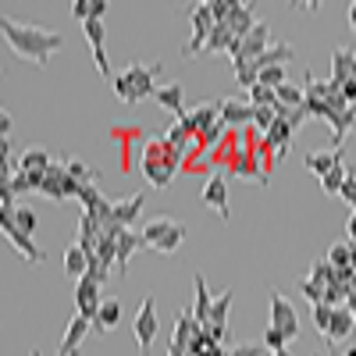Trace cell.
<instances>
[{"label": "cell", "mask_w": 356, "mask_h": 356, "mask_svg": "<svg viewBox=\"0 0 356 356\" xmlns=\"http://www.w3.org/2000/svg\"><path fill=\"white\" fill-rule=\"evenodd\" d=\"M0 29H4V40L11 43V50L25 57V61H33L36 68H47L50 57L65 47V33H54V29H43V25H25L8 15L0 22Z\"/></svg>", "instance_id": "6da1fadb"}, {"label": "cell", "mask_w": 356, "mask_h": 356, "mask_svg": "<svg viewBox=\"0 0 356 356\" xmlns=\"http://www.w3.org/2000/svg\"><path fill=\"white\" fill-rule=\"evenodd\" d=\"M164 72V65L157 61V65H143V61H132L122 75H114L111 79V86H114V93H118V100L122 104H129V107H136V104H143L146 97H157V86H154V79Z\"/></svg>", "instance_id": "7a4b0ae2"}, {"label": "cell", "mask_w": 356, "mask_h": 356, "mask_svg": "<svg viewBox=\"0 0 356 356\" xmlns=\"http://www.w3.org/2000/svg\"><path fill=\"white\" fill-rule=\"evenodd\" d=\"M178 164H182V154L175 150V146L161 139H150L143 146V175H146V182H150L154 189H168L171 186V178L178 175Z\"/></svg>", "instance_id": "3957f363"}, {"label": "cell", "mask_w": 356, "mask_h": 356, "mask_svg": "<svg viewBox=\"0 0 356 356\" xmlns=\"http://www.w3.org/2000/svg\"><path fill=\"white\" fill-rule=\"evenodd\" d=\"M186 239H189V228H186L182 221L168 218V214L150 218V221H146V228H143V243L150 246V250H157V253H164V257L175 253Z\"/></svg>", "instance_id": "277c9868"}, {"label": "cell", "mask_w": 356, "mask_h": 356, "mask_svg": "<svg viewBox=\"0 0 356 356\" xmlns=\"http://www.w3.org/2000/svg\"><path fill=\"white\" fill-rule=\"evenodd\" d=\"M15 211L18 207H0V228H4V235H8V243L25 257V260H33V264H43L47 260V253L36 246V239L33 235H25L18 225H15Z\"/></svg>", "instance_id": "5b68a950"}, {"label": "cell", "mask_w": 356, "mask_h": 356, "mask_svg": "<svg viewBox=\"0 0 356 356\" xmlns=\"http://www.w3.org/2000/svg\"><path fill=\"white\" fill-rule=\"evenodd\" d=\"M161 332V321H157V303L154 296H146L139 303V314H136V346H139V356H150V346Z\"/></svg>", "instance_id": "8992f818"}, {"label": "cell", "mask_w": 356, "mask_h": 356, "mask_svg": "<svg viewBox=\"0 0 356 356\" xmlns=\"http://www.w3.org/2000/svg\"><path fill=\"white\" fill-rule=\"evenodd\" d=\"M193 40H189V47L182 50L186 57H196L200 50H207V40H211V33H214V15H211V4H196L193 8Z\"/></svg>", "instance_id": "52a82bcc"}, {"label": "cell", "mask_w": 356, "mask_h": 356, "mask_svg": "<svg viewBox=\"0 0 356 356\" xmlns=\"http://www.w3.org/2000/svg\"><path fill=\"white\" fill-rule=\"evenodd\" d=\"M221 107V122L228 132H243L246 125H253V118H257V107L250 100H232V97H221L218 100Z\"/></svg>", "instance_id": "ba28073f"}, {"label": "cell", "mask_w": 356, "mask_h": 356, "mask_svg": "<svg viewBox=\"0 0 356 356\" xmlns=\"http://www.w3.org/2000/svg\"><path fill=\"white\" fill-rule=\"evenodd\" d=\"M271 324L289 339V342H296L300 339V317H296V307L285 300L282 292H271Z\"/></svg>", "instance_id": "9c48e42d"}, {"label": "cell", "mask_w": 356, "mask_h": 356, "mask_svg": "<svg viewBox=\"0 0 356 356\" xmlns=\"http://www.w3.org/2000/svg\"><path fill=\"white\" fill-rule=\"evenodd\" d=\"M75 307H79V317L97 321L104 300H100V282H97L93 275H82V278H79V285H75Z\"/></svg>", "instance_id": "30bf717a"}, {"label": "cell", "mask_w": 356, "mask_h": 356, "mask_svg": "<svg viewBox=\"0 0 356 356\" xmlns=\"http://www.w3.org/2000/svg\"><path fill=\"white\" fill-rule=\"evenodd\" d=\"M200 200H203V207L218 211V214H221V221H228V218H232V211H228V178H225V175H211V178H207Z\"/></svg>", "instance_id": "8fae6325"}, {"label": "cell", "mask_w": 356, "mask_h": 356, "mask_svg": "<svg viewBox=\"0 0 356 356\" xmlns=\"http://www.w3.org/2000/svg\"><path fill=\"white\" fill-rule=\"evenodd\" d=\"M228 175H235V178H250V182H264V186H267V175L260 171L253 150H239V146H235V150L228 154Z\"/></svg>", "instance_id": "7c38bea8"}, {"label": "cell", "mask_w": 356, "mask_h": 356, "mask_svg": "<svg viewBox=\"0 0 356 356\" xmlns=\"http://www.w3.org/2000/svg\"><path fill=\"white\" fill-rule=\"evenodd\" d=\"M93 332V321H86V317H72L68 321V328H65V339H61V346H57V356H79V349H82V342H86V335Z\"/></svg>", "instance_id": "4fadbf2b"}, {"label": "cell", "mask_w": 356, "mask_h": 356, "mask_svg": "<svg viewBox=\"0 0 356 356\" xmlns=\"http://www.w3.org/2000/svg\"><path fill=\"white\" fill-rule=\"evenodd\" d=\"M65 186H68V164H65V161H61V164L54 161V164L47 168V178H43V189H40V193H43L47 200H54V203H61V200H68Z\"/></svg>", "instance_id": "5bb4252c"}, {"label": "cell", "mask_w": 356, "mask_h": 356, "mask_svg": "<svg viewBox=\"0 0 356 356\" xmlns=\"http://www.w3.org/2000/svg\"><path fill=\"white\" fill-rule=\"evenodd\" d=\"M186 122H189V129L196 132V136H203L207 129H214V125H221V107H218V100L214 104H196V111H186Z\"/></svg>", "instance_id": "9a60e30c"}, {"label": "cell", "mask_w": 356, "mask_h": 356, "mask_svg": "<svg viewBox=\"0 0 356 356\" xmlns=\"http://www.w3.org/2000/svg\"><path fill=\"white\" fill-rule=\"evenodd\" d=\"M342 161H346V157H342V146H335V150H310V154L303 157L307 171H310V175H317V178H324L328 171H335Z\"/></svg>", "instance_id": "2e32d148"}, {"label": "cell", "mask_w": 356, "mask_h": 356, "mask_svg": "<svg viewBox=\"0 0 356 356\" xmlns=\"http://www.w3.org/2000/svg\"><path fill=\"white\" fill-rule=\"evenodd\" d=\"M196 332H200V324H196V317H193V307L178 310V321H175V335H171V346H175V349H182V353L189 356V342L196 339Z\"/></svg>", "instance_id": "e0dca14e"}, {"label": "cell", "mask_w": 356, "mask_h": 356, "mask_svg": "<svg viewBox=\"0 0 356 356\" xmlns=\"http://www.w3.org/2000/svg\"><path fill=\"white\" fill-rule=\"evenodd\" d=\"M356 332V317L349 307H335V317H332V328L328 335H324V342L328 346H339V342H349V335Z\"/></svg>", "instance_id": "ac0fdd59"}, {"label": "cell", "mask_w": 356, "mask_h": 356, "mask_svg": "<svg viewBox=\"0 0 356 356\" xmlns=\"http://www.w3.org/2000/svg\"><path fill=\"white\" fill-rule=\"evenodd\" d=\"M292 139H296V129H292V125L285 122V118H278V122L271 125V132L264 136V143H267V146H271V150H275V157H278V161H282V157H285V154L292 150Z\"/></svg>", "instance_id": "d6986e66"}, {"label": "cell", "mask_w": 356, "mask_h": 356, "mask_svg": "<svg viewBox=\"0 0 356 356\" xmlns=\"http://www.w3.org/2000/svg\"><path fill=\"white\" fill-rule=\"evenodd\" d=\"M193 289H196L193 317H196L200 328H207V324H211V310H214V300H211V292H207V278L203 275H193Z\"/></svg>", "instance_id": "ffe728a7"}, {"label": "cell", "mask_w": 356, "mask_h": 356, "mask_svg": "<svg viewBox=\"0 0 356 356\" xmlns=\"http://www.w3.org/2000/svg\"><path fill=\"white\" fill-rule=\"evenodd\" d=\"M349 79H356V54L346 50V47H335V54H332V82L346 86Z\"/></svg>", "instance_id": "44dd1931"}, {"label": "cell", "mask_w": 356, "mask_h": 356, "mask_svg": "<svg viewBox=\"0 0 356 356\" xmlns=\"http://www.w3.org/2000/svg\"><path fill=\"white\" fill-rule=\"evenodd\" d=\"M260 18L253 15V8L250 4H232V15H228V29H232V36L235 40H243V36H250L253 33V25H257Z\"/></svg>", "instance_id": "7402d4cb"}, {"label": "cell", "mask_w": 356, "mask_h": 356, "mask_svg": "<svg viewBox=\"0 0 356 356\" xmlns=\"http://www.w3.org/2000/svg\"><path fill=\"white\" fill-rule=\"evenodd\" d=\"M146 243H143V232H132V228H122V235H118V271H129V260L132 253H139Z\"/></svg>", "instance_id": "603a6c76"}, {"label": "cell", "mask_w": 356, "mask_h": 356, "mask_svg": "<svg viewBox=\"0 0 356 356\" xmlns=\"http://www.w3.org/2000/svg\"><path fill=\"white\" fill-rule=\"evenodd\" d=\"M193 139H196V132L189 129L186 114H178V118H175V125L164 132V143H168V146H175V150L182 154V157H186V150H189V143H193Z\"/></svg>", "instance_id": "cb8c5ba5"}, {"label": "cell", "mask_w": 356, "mask_h": 356, "mask_svg": "<svg viewBox=\"0 0 356 356\" xmlns=\"http://www.w3.org/2000/svg\"><path fill=\"white\" fill-rule=\"evenodd\" d=\"M143 203H146V196L136 193V196H129L122 203H114V214L111 218L122 225V228H132V221H139V214H143Z\"/></svg>", "instance_id": "d4e9b609"}, {"label": "cell", "mask_w": 356, "mask_h": 356, "mask_svg": "<svg viewBox=\"0 0 356 356\" xmlns=\"http://www.w3.org/2000/svg\"><path fill=\"white\" fill-rule=\"evenodd\" d=\"M122 314H125L122 300H104V307H100V314H97V321H93V328H97V332L118 328V324H122Z\"/></svg>", "instance_id": "484cf974"}, {"label": "cell", "mask_w": 356, "mask_h": 356, "mask_svg": "<svg viewBox=\"0 0 356 356\" xmlns=\"http://www.w3.org/2000/svg\"><path fill=\"white\" fill-rule=\"evenodd\" d=\"M296 57V50L289 47V43H275V47H267L260 57H257V68L264 72V68H282L285 61H292Z\"/></svg>", "instance_id": "4316f807"}, {"label": "cell", "mask_w": 356, "mask_h": 356, "mask_svg": "<svg viewBox=\"0 0 356 356\" xmlns=\"http://www.w3.org/2000/svg\"><path fill=\"white\" fill-rule=\"evenodd\" d=\"M182 100H186V89L178 86V82H171V86H161V89H157V104H161L164 111H171L175 118H178V114H186Z\"/></svg>", "instance_id": "83f0119b"}, {"label": "cell", "mask_w": 356, "mask_h": 356, "mask_svg": "<svg viewBox=\"0 0 356 356\" xmlns=\"http://www.w3.org/2000/svg\"><path fill=\"white\" fill-rule=\"evenodd\" d=\"M65 271H68L72 278H82V275H89V253H86L79 243L65 250Z\"/></svg>", "instance_id": "f1b7e54d"}, {"label": "cell", "mask_w": 356, "mask_h": 356, "mask_svg": "<svg viewBox=\"0 0 356 356\" xmlns=\"http://www.w3.org/2000/svg\"><path fill=\"white\" fill-rule=\"evenodd\" d=\"M50 164H54V157H50L47 150H33V146H29V150L15 161V168H18V171H47Z\"/></svg>", "instance_id": "f546056e"}, {"label": "cell", "mask_w": 356, "mask_h": 356, "mask_svg": "<svg viewBox=\"0 0 356 356\" xmlns=\"http://www.w3.org/2000/svg\"><path fill=\"white\" fill-rule=\"evenodd\" d=\"M346 178H349V164L342 161L335 171H328V175L321 178V193H324V196H339L342 186H346Z\"/></svg>", "instance_id": "4dcf8cb0"}, {"label": "cell", "mask_w": 356, "mask_h": 356, "mask_svg": "<svg viewBox=\"0 0 356 356\" xmlns=\"http://www.w3.org/2000/svg\"><path fill=\"white\" fill-rule=\"evenodd\" d=\"M65 164H68V175L75 178L79 186H97V178H100V171H97V168H89V164H86V161H79V157H68Z\"/></svg>", "instance_id": "1f68e13d"}, {"label": "cell", "mask_w": 356, "mask_h": 356, "mask_svg": "<svg viewBox=\"0 0 356 356\" xmlns=\"http://www.w3.org/2000/svg\"><path fill=\"white\" fill-rule=\"evenodd\" d=\"M232 300H235L232 289H225V292L218 296L214 310H211V324H207V328H225V324H228V310H232Z\"/></svg>", "instance_id": "d6a6232c"}, {"label": "cell", "mask_w": 356, "mask_h": 356, "mask_svg": "<svg viewBox=\"0 0 356 356\" xmlns=\"http://www.w3.org/2000/svg\"><path fill=\"white\" fill-rule=\"evenodd\" d=\"M232 43H235L232 29H228V25H214L211 40H207V54H218V50H225V54H228V47H232Z\"/></svg>", "instance_id": "836d02e7"}, {"label": "cell", "mask_w": 356, "mask_h": 356, "mask_svg": "<svg viewBox=\"0 0 356 356\" xmlns=\"http://www.w3.org/2000/svg\"><path fill=\"white\" fill-rule=\"evenodd\" d=\"M324 260H328L335 271H342V267H353V246H349V243H335V246H328V257H324Z\"/></svg>", "instance_id": "e575fe53"}, {"label": "cell", "mask_w": 356, "mask_h": 356, "mask_svg": "<svg viewBox=\"0 0 356 356\" xmlns=\"http://www.w3.org/2000/svg\"><path fill=\"white\" fill-rule=\"evenodd\" d=\"M250 104L253 107H278V89H267L264 82H257L250 89Z\"/></svg>", "instance_id": "d590c367"}, {"label": "cell", "mask_w": 356, "mask_h": 356, "mask_svg": "<svg viewBox=\"0 0 356 356\" xmlns=\"http://www.w3.org/2000/svg\"><path fill=\"white\" fill-rule=\"evenodd\" d=\"M310 282H317V285H324L328 289L332 282H335V267L328 264V260H314V267H310V275H307Z\"/></svg>", "instance_id": "8d00e7d4"}, {"label": "cell", "mask_w": 356, "mask_h": 356, "mask_svg": "<svg viewBox=\"0 0 356 356\" xmlns=\"http://www.w3.org/2000/svg\"><path fill=\"white\" fill-rule=\"evenodd\" d=\"M310 314H314L317 332H321V335H328V328H332V317H335V307H328V303H317V307H310Z\"/></svg>", "instance_id": "74e56055"}, {"label": "cell", "mask_w": 356, "mask_h": 356, "mask_svg": "<svg viewBox=\"0 0 356 356\" xmlns=\"http://www.w3.org/2000/svg\"><path fill=\"white\" fill-rule=\"evenodd\" d=\"M15 225H18L25 235H33V239H36V225H40L36 211H29V207H18V211H15Z\"/></svg>", "instance_id": "f35d334b"}, {"label": "cell", "mask_w": 356, "mask_h": 356, "mask_svg": "<svg viewBox=\"0 0 356 356\" xmlns=\"http://www.w3.org/2000/svg\"><path fill=\"white\" fill-rule=\"evenodd\" d=\"M285 346H289V339L275 328V324H267V332H264V349H267V353H282Z\"/></svg>", "instance_id": "ab89813d"}, {"label": "cell", "mask_w": 356, "mask_h": 356, "mask_svg": "<svg viewBox=\"0 0 356 356\" xmlns=\"http://www.w3.org/2000/svg\"><path fill=\"white\" fill-rule=\"evenodd\" d=\"M278 122V114H275V107H257V118H253V125L267 136V132H271V125Z\"/></svg>", "instance_id": "60d3db41"}, {"label": "cell", "mask_w": 356, "mask_h": 356, "mask_svg": "<svg viewBox=\"0 0 356 356\" xmlns=\"http://www.w3.org/2000/svg\"><path fill=\"white\" fill-rule=\"evenodd\" d=\"M300 292L310 300V307L324 303V285H317V282H310V278H303V282H300Z\"/></svg>", "instance_id": "b9f144b4"}, {"label": "cell", "mask_w": 356, "mask_h": 356, "mask_svg": "<svg viewBox=\"0 0 356 356\" xmlns=\"http://www.w3.org/2000/svg\"><path fill=\"white\" fill-rule=\"evenodd\" d=\"M221 132H225V122H221V125H214V129H207L203 136H196V146H200V150H211V146H218V143H221Z\"/></svg>", "instance_id": "7bdbcfd3"}, {"label": "cell", "mask_w": 356, "mask_h": 356, "mask_svg": "<svg viewBox=\"0 0 356 356\" xmlns=\"http://www.w3.org/2000/svg\"><path fill=\"white\" fill-rule=\"evenodd\" d=\"M260 82H264L267 89H282V86H285V68H264V72H260Z\"/></svg>", "instance_id": "ee69618b"}, {"label": "cell", "mask_w": 356, "mask_h": 356, "mask_svg": "<svg viewBox=\"0 0 356 356\" xmlns=\"http://www.w3.org/2000/svg\"><path fill=\"white\" fill-rule=\"evenodd\" d=\"M353 211H356V168H349V178H346V186H342V193H339Z\"/></svg>", "instance_id": "f6af8a7d"}, {"label": "cell", "mask_w": 356, "mask_h": 356, "mask_svg": "<svg viewBox=\"0 0 356 356\" xmlns=\"http://www.w3.org/2000/svg\"><path fill=\"white\" fill-rule=\"evenodd\" d=\"M211 15H214L218 25H225L228 15H232V0H211Z\"/></svg>", "instance_id": "bcb514c9"}, {"label": "cell", "mask_w": 356, "mask_h": 356, "mask_svg": "<svg viewBox=\"0 0 356 356\" xmlns=\"http://www.w3.org/2000/svg\"><path fill=\"white\" fill-rule=\"evenodd\" d=\"M228 356H267V349L264 346H235Z\"/></svg>", "instance_id": "7dc6e473"}, {"label": "cell", "mask_w": 356, "mask_h": 356, "mask_svg": "<svg viewBox=\"0 0 356 356\" xmlns=\"http://www.w3.org/2000/svg\"><path fill=\"white\" fill-rule=\"evenodd\" d=\"M11 129H15V122H11V114L4 111V118H0V139H11Z\"/></svg>", "instance_id": "c3c4849f"}, {"label": "cell", "mask_w": 356, "mask_h": 356, "mask_svg": "<svg viewBox=\"0 0 356 356\" xmlns=\"http://www.w3.org/2000/svg\"><path fill=\"white\" fill-rule=\"evenodd\" d=\"M342 97H346V104H356V79H349L342 86Z\"/></svg>", "instance_id": "681fc988"}, {"label": "cell", "mask_w": 356, "mask_h": 356, "mask_svg": "<svg viewBox=\"0 0 356 356\" xmlns=\"http://www.w3.org/2000/svg\"><path fill=\"white\" fill-rule=\"evenodd\" d=\"M346 232H349V243H356V211L349 214V221H346Z\"/></svg>", "instance_id": "f907efd6"}, {"label": "cell", "mask_w": 356, "mask_h": 356, "mask_svg": "<svg viewBox=\"0 0 356 356\" xmlns=\"http://www.w3.org/2000/svg\"><path fill=\"white\" fill-rule=\"evenodd\" d=\"M104 11H107V0H93V15L89 18H104Z\"/></svg>", "instance_id": "816d5d0a"}, {"label": "cell", "mask_w": 356, "mask_h": 356, "mask_svg": "<svg viewBox=\"0 0 356 356\" xmlns=\"http://www.w3.org/2000/svg\"><path fill=\"white\" fill-rule=\"evenodd\" d=\"M346 18H349V29L356 33V4H349V8H346Z\"/></svg>", "instance_id": "f5cc1de1"}, {"label": "cell", "mask_w": 356, "mask_h": 356, "mask_svg": "<svg viewBox=\"0 0 356 356\" xmlns=\"http://www.w3.org/2000/svg\"><path fill=\"white\" fill-rule=\"evenodd\" d=\"M271 356H292V353H289V349H282V353H271Z\"/></svg>", "instance_id": "db71d44e"}, {"label": "cell", "mask_w": 356, "mask_h": 356, "mask_svg": "<svg viewBox=\"0 0 356 356\" xmlns=\"http://www.w3.org/2000/svg\"><path fill=\"white\" fill-rule=\"evenodd\" d=\"M29 356H40V349H33V353H29Z\"/></svg>", "instance_id": "11a10c76"}, {"label": "cell", "mask_w": 356, "mask_h": 356, "mask_svg": "<svg viewBox=\"0 0 356 356\" xmlns=\"http://www.w3.org/2000/svg\"><path fill=\"white\" fill-rule=\"evenodd\" d=\"M314 356H321V353H314Z\"/></svg>", "instance_id": "9f6ffc18"}]
</instances>
